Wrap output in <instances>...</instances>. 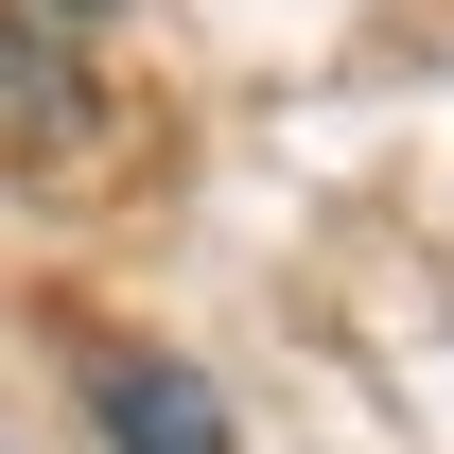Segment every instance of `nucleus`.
Here are the masks:
<instances>
[{
	"label": "nucleus",
	"mask_w": 454,
	"mask_h": 454,
	"mask_svg": "<svg viewBox=\"0 0 454 454\" xmlns=\"http://www.w3.org/2000/svg\"><path fill=\"white\" fill-rule=\"evenodd\" d=\"M88 402H106V454H227V402L192 385L175 349H106Z\"/></svg>",
	"instance_id": "f257e3e1"
},
{
	"label": "nucleus",
	"mask_w": 454,
	"mask_h": 454,
	"mask_svg": "<svg viewBox=\"0 0 454 454\" xmlns=\"http://www.w3.org/2000/svg\"><path fill=\"white\" fill-rule=\"evenodd\" d=\"M0 140H18V158L88 140V70H70V35H53V18H18V0H0Z\"/></svg>",
	"instance_id": "f03ea898"
},
{
	"label": "nucleus",
	"mask_w": 454,
	"mask_h": 454,
	"mask_svg": "<svg viewBox=\"0 0 454 454\" xmlns=\"http://www.w3.org/2000/svg\"><path fill=\"white\" fill-rule=\"evenodd\" d=\"M53 18H106V0H53Z\"/></svg>",
	"instance_id": "7ed1b4c3"
}]
</instances>
